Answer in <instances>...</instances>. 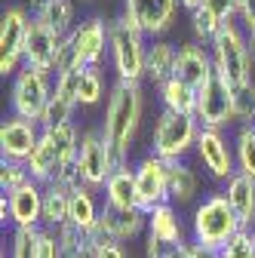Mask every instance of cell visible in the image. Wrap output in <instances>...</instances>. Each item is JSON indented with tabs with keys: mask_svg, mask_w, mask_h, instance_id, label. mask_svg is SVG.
I'll use <instances>...</instances> for the list:
<instances>
[{
	"mask_svg": "<svg viewBox=\"0 0 255 258\" xmlns=\"http://www.w3.org/2000/svg\"><path fill=\"white\" fill-rule=\"evenodd\" d=\"M203 7V0H181V10H187V13H197Z\"/></svg>",
	"mask_w": 255,
	"mask_h": 258,
	"instance_id": "cell-45",
	"label": "cell"
},
{
	"mask_svg": "<svg viewBox=\"0 0 255 258\" xmlns=\"http://www.w3.org/2000/svg\"><path fill=\"white\" fill-rule=\"evenodd\" d=\"M71 218V190L58 184H43V228L58 231Z\"/></svg>",
	"mask_w": 255,
	"mask_h": 258,
	"instance_id": "cell-28",
	"label": "cell"
},
{
	"mask_svg": "<svg viewBox=\"0 0 255 258\" xmlns=\"http://www.w3.org/2000/svg\"><path fill=\"white\" fill-rule=\"evenodd\" d=\"M237 22L243 25V31L249 34V31H255V0H240V16Z\"/></svg>",
	"mask_w": 255,
	"mask_h": 258,
	"instance_id": "cell-41",
	"label": "cell"
},
{
	"mask_svg": "<svg viewBox=\"0 0 255 258\" xmlns=\"http://www.w3.org/2000/svg\"><path fill=\"white\" fill-rule=\"evenodd\" d=\"M37 255L40 258H61V246L52 228H40V240H37Z\"/></svg>",
	"mask_w": 255,
	"mask_h": 258,
	"instance_id": "cell-40",
	"label": "cell"
},
{
	"mask_svg": "<svg viewBox=\"0 0 255 258\" xmlns=\"http://www.w3.org/2000/svg\"><path fill=\"white\" fill-rule=\"evenodd\" d=\"M221 258H255V240H252V231H240L225 249L218 252Z\"/></svg>",
	"mask_w": 255,
	"mask_h": 258,
	"instance_id": "cell-38",
	"label": "cell"
},
{
	"mask_svg": "<svg viewBox=\"0 0 255 258\" xmlns=\"http://www.w3.org/2000/svg\"><path fill=\"white\" fill-rule=\"evenodd\" d=\"M71 43L86 68H105L111 55V22H105L102 16L80 19L71 31Z\"/></svg>",
	"mask_w": 255,
	"mask_h": 258,
	"instance_id": "cell-16",
	"label": "cell"
},
{
	"mask_svg": "<svg viewBox=\"0 0 255 258\" xmlns=\"http://www.w3.org/2000/svg\"><path fill=\"white\" fill-rule=\"evenodd\" d=\"M225 25H228V22L215 19L206 7H200L197 13H190V31H194V40L203 43V46H212V40L218 37V31L225 28Z\"/></svg>",
	"mask_w": 255,
	"mask_h": 258,
	"instance_id": "cell-32",
	"label": "cell"
},
{
	"mask_svg": "<svg viewBox=\"0 0 255 258\" xmlns=\"http://www.w3.org/2000/svg\"><path fill=\"white\" fill-rule=\"evenodd\" d=\"M142 234H148V212L145 209H114V206H102L99 224L86 234L92 240V246L99 249L105 243H130L139 240Z\"/></svg>",
	"mask_w": 255,
	"mask_h": 258,
	"instance_id": "cell-10",
	"label": "cell"
},
{
	"mask_svg": "<svg viewBox=\"0 0 255 258\" xmlns=\"http://www.w3.org/2000/svg\"><path fill=\"white\" fill-rule=\"evenodd\" d=\"M166 258H178V255H175V249H172V252H169V255H166Z\"/></svg>",
	"mask_w": 255,
	"mask_h": 258,
	"instance_id": "cell-48",
	"label": "cell"
},
{
	"mask_svg": "<svg viewBox=\"0 0 255 258\" xmlns=\"http://www.w3.org/2000/svg\"><path fill=\"white\" fill-rule=\"evenodd\" d=\"M145 117V89L142 83H130V80H114L111 92L105 99V117H102V139L108 142L117 169L130 166V154H133V142L139 136V126Z\"/></svg>",
	"mask_w": 255,
	"mask_h": 258,
	"instance_id": "cell-1",
	"label": "cell"
},
{
	"mask_svg": "<svg viewBox=\"0 0 255 258\" xmlns=\"http://www.w3.org/2000/svg\"><path fill=\"white\" fill-rule=\"evenodd\" d=\"M206 258H221V255L218 252H206Z\"/></svg>",
	"mask_w": 255,
	"mask_h": 258,
	"instance_id": "cell-47",
	"label": "cell"
},
{
	"mask_svg": "<svg viewBox=\"0 0 255 258\" xmlns=\"http://www.w3.org/2000/svg\"><path fill=\"white\" fill-rule=\"evenodd\" d=\"M34 19H40L46 28H52L58 37H71V31L77 28L74 0H46V4L34 13Z\"/></svg>",
	"mask_w": 255,
	"mask_h": 258,
	"instance_id": "cell-27",
	"label": "cell"
},
{
	"mask_svg": "<svg viewBox=\"0 0 255 258\" xmlns=\"http://www.w3.org/2000/svg\"><path fill=\"white\" fill-rule=\"evenodd\" d=\"M37 240H40V228H13L7 258H40Z\"/></svg>",
	"mask_w": 255,
	"mask_h": 258,
	"instance_id": "cell-33",
	"label": "cell"
},
{
	"mask_svg": "<svg viewBox=\"0 0 255 258\" xmlns=\"http://www.w3.org/2000/svg\"><path fill=\"white\" fill-rule=\"evenodd\" d=\"M95 258H126V243H105L95 249Z\"/></svg>",
	"mask_w": 255,
	"mask_h": 258,
	"instance_id": "cell-43",
	"label": "cell"
},
{
	"mask_svg": "<svg viewBox=\"0 0 255 258\" xmlns=\"http://www.w3.org/2000/svg\"><path fill=\"white\" fill-rule=\"evenodd\" d=\"M136 194H139V209L151 212L157 206L169 203V163L160 160L157 154H145L136 163Z\"/></svg>",
	"mask_w": 255,
	"mask_h": 258,
	"instance_id": "cell-14",
	"label": "cell"
},
{
	"mask_svg": "<svg viewBox=\"0 0 255 258\" xmlns=\"http://www.w3.org/2000/svg\"><path fill=\"white\" fill-rule=\"evenodd\" d=\"M252 240H255V228H252Z\"/></svg>",
	"mask_w": 255,
	"mask_h": 258,
	"instance_id": "cell-51",
	"label": "cell"
},
{
	"mask_svg": "<svg viewBox=\"0 0 255 258\" xmlns=\"http://www.w3.org/2000/svg\"><path fill=\"white\" fill-rule=\"evenodd\" d=\"M231 95H234V120H237V126L252 123L255 120V80L231 89Z\"/></svg>",
	"mask_w": 255,
	"mask_h": 258,
	"instance_id": "cell-34",
	"label": "cell"
},
{
	"mask_svg": "<svg viewBox=\"0 0 255 258\" xmlns=\"http://www.w3.org/2000/svg\"><path fill=\"white\" fill-rule=\"evenodd\" d=\"M80 133L77 123L68 126H55V129H43V136L34 148V154L28 157V172L34 181L49 184L65 172L71 163H77V148H80Z\"/></svg>",
	"mask_w": 255,
	"mask_h": 258,
	"instance_id": "cell-3",
	"label": "cell"
},
{
	"mask_svg": "<svg viewBox=\"0 0 255 258\" xmlns=\"http://www.w3.org/2000/svg\"><path fill=\"white\" fill-rule=\"evenodd\" d=\"M203 7L221 22H237L240 16V0H203Z\"/></svg>",
	"mask_w": 255,
	"mask_h": 258,
	"instance_id": "cell-39",
	"label": "cell"
},
{
	"mask_svg": "<svg viewBox=\"0 0 255 258\" xmlns=\"http://www.w3.org/2000/svg\"><path fill=\"white\" fill-rule=\"evenodd\" d=\"M187 228H190V240L200 243L206 252H221L243 228L228 203V197L221 190H212L190 209L187 215Z\"/></svg>",
	"mask_w": 255,
	"mask_h": 258,
	"instance_id": "cell-2",
	"label": "cell"
},
{
	"mask_svg": "<svg viewBox=\"0 0 255 258\" xmlns=\"http://www.w3.org/2000/svg\"><path fill=\"white\" fill-rule=\"evenodd\" d=\"M212 52V64H215V74L225 80L231 89L255 80V64L249 55V43H246V31L240 22H228L225 28L218 31V37L209 46Z\"/></svg>",
	"mask_w": 255,
	"mask_h": 258,
	"instance_id": "cell-4",
	"label": "cell"
},
{
	"mask_svg": "<svg viewBox=\"0 0 255 258\" xmlns=\"http://www.w3.org/2000/svg\"><path fill=\"white\" fill-rule=\"evenodd\" d=\"M175 255H178V258H206V249H203L200 243H194V240H187V243H181V246L175 249Z\"/></svg>",
	"mask_w": 255,
	"mask_h": 258,
	"instance_id": "cell-44",
	"label": "cell"
},
{
	"mask_svg": "<svg viewBox=\"0 0 255 258\" xmlns=\"http://www.w3.org/2000/svg\"><path fill=\"white\" fill-rule=\"evenodd\" d=\"M221 194L228 197L237 221L243 231H252L255 228V178L237 172L228 184H221Z\"/></svg>",
	"mask_w": 255,
	"mask_h": 258,
	"instance_id": "cell-22",
	"label": "cell"
},
{
	"mask_svg": "<svg viewBox=\"0 0 255 258\" xmlns=\"http://www.w3.org/2000/svg\"><path fill=\"white\" fill-rule=\"evenodd\" d=\"M80 4H92V0H80Z\"/></svg>",
	"mask_w": 255,
	"mask_h": 258,
	"instance_id": "cell-49",
	"label": "cell"
},
{
	"mask_svg": "<svg viewBox=\"0 0 255 258\" xmlns=\"http://www.w3.org/2000/svg\"><path fill=\"white\" fill-rule=\"evenodd\" d=\"M197 120H200L203 129H225V133H228L231 126H237L231 86L221 80L218 74H212L197 89Z\"/></svg>",
	"mask_w": 255,
	"mask_h": 258,
	"instance_id": "cell-12",
	"label": "cell"
},
{
	"mask_svg": "<svg viewBox=\"0 0 255 258\" xmlns=\"http://www.w3.org/2000/svg\"><path fill=\"white\" fill-rule=\"evenodd\" d=\"M55 237H58V246H61V258H95L92 240L83 231H77L74 224H61L55 231Z\"/></svg>",
	"mask_w": 255,
	"mask_h": 258,
	"instance_id": "cell-29",
	"label": "cell"
},
{
	"mask_svg": "<svg viewBox=\"0 0 255 258\" xmlns=\"http://www.w3.org/2000/svg\"><path fill=\"white\" fill-rule=\"evenodd\" d=\"M172 249L166 246V243H160L157 237H151V234H145V258H166Z\"/></svg>",
	"mask_w": 255,
	"mask_h": 258,
	"instance_id": "cell-42",
	"label": "cell"
},
{
	"mask_svg": "<svg viewBox=\"0 0 255 258\" xmlns=\"http://www.w3.org/2000/svg\"><path fill=\"white\" fill-rule=\"evenodd\" d=\"M181 0H123V16L130 19L145 37H163L175 25Z\"/></svg>",
	"mask_w": 255,
	"mask_h": 258,
	"instance_id": "cell-15",
	"label": "cell"
},
{
	"mask_svg": "<svg viewBox=\"0 0 255 258\" xmlns=\"http://www.w3.org/2000/svg\"><path fill=\"white\" fill-rule=\"evenodd\" d=\"M49 99H52V77L49 74L22 68L13 77V86H10V111L16 117H25V120L40 123Z\"/></svg>",
	"mask_w": 255,
	"mask_h": 258,
	"instance_id": "cell-7",
	"label": "cell"
},
{
	"mask_svg": "<svg viewBox=\"0 0 255 258\" xmlns=\"http://www.w3.org/2000/svg\"><path fill=\"white\" fill-rule=\"evenodd\" d=\"M148 234L157 237L160 243H166L169 249H178L181 243L190 240V228H187V218L181 215L178 206L163 203L148 212Z\"/></svg>",
	"mask_w": 255,
	"mask_h": 258,
	"instance_id": "cell-20",
	"label": "cell"
},
{
	"mask_svg": "<svg viewBox=\"0 0 255 258\" xmlns=\"http://www.w3.org/2000/svg\"><path fill=\"white\" fill-rule=\"evenodd\" d=\"M157 99H160V108H163V111L184 114V117H197V89L187 86V83L178 80V77L166 80L160 89H157Z\"/></svg>",
	"mask_w": 255,
	"mask_h": 258,
	"instance_id": "cell-26",
	"label": "cell"
},
{
	"mask_svg": "<svg viewBox=\"0 0 255 258\" xmlns=\"http://www.w3.org/2000/svg\"><path fill=\"white\" fill-rule=\"evenodd\" d=\"M111 86L105 83V68H86L83 80H80V95H77V105L80 108H92L99 105L102 99H108Z\"/></svg>",
	"mask_w": 255,
	"mask_h": 258,
	"instance_id": "cell-30",
	"label": "cell"
},
{
	"mask_svg": "<svg viewBox=\"0 0 255 258\" xmlns=\"http://www.w3.org/2000/svg\"><path fill=\"white\" fill-rule=\"evenodd\" d=\"M40 136H43V126H40V123L10 114V117L4 120V126H0V160L28 163V157L34 154Z\"/></svg>",
	"mask_w": 255,
	"mask_h": 258,
	"instance_id": "cell-17",
	"label": "cell"
},
{
	"mask_svg": "<svg viewBox=\"0 0 255 258\" xmlns=\"http://www.w3.org/2000/svg\"><path fill=\"white\" fill-rule=\"evenodd\" d=\"M31 16L25 7H7L0 16V74L16 77L25 68V40Z\"/></svg>",
	"mask_w": 255,
	"mask_h": 258,
	"instance_id": "cell-11",
	"label": "cell"
},
{
	"mask_svg": "<svg viewBox=\"0 0 255 258\" xmlns=\"http://www.w3.org/2000/svg\"><path fill=\"white\" fill-rule=\"evenodd\" d=\"M61 40H65V37H58L52 28H46L40 19L31 16L28 40H25V68L55 77V58H58Z\"/></svg>",
	"mask_w": 255,
	"mask_h": 258,
	"instance_id": "cell-18",
	"label": "cell"
},
{
	"mask_svg": "<svg viewBox=\"0 0 255 258\" xmlns=\"http://www.w3.org/2000/svg\"><path fill=\"white\" fill-rule=\"evenodd\" d=\"M175 55H178V46L169 43L166 37L151 40L148 43V58H145V80L157 89L166 80H172L175 77Z\"/></svg>",
	"mask_w": 255,
	"mask_h": 258,
	"instance_id": "cell-23",
	"label": "cell"
},
{
	"mask_svg": "<svg viewBox=\"0 0 255 258\" xmlns=\"http://www.w3.org/2000/svg\"><path fill=\"white\" fill-rule=\"evenodd\" d=\"M95 194L99 190H92L86 184L71 190V218H68V224H74L83 234H89L95 224H99V215H102V206H105V203H99Z\"/></svg>",
	"mask_w": 255,
	"mask_h": 258,
	"instance_id": "cell-25",
	"label": "cell"
},
{
	"mask_svg": "<svg viewBox=\"0 0 255 258\" xmlns=\"http://www.w3.org/2000/svg\"><path fill=\"white\" fill-rule=\"evenodd\" d=\"M31 181V172H28V163H16V160H0V187L4 194L22 187Z\"/></svg>",
	"mask_w": 255,
	"mask_h": 258,
	"instance_id": "cell-37",
	"label": "cell"
},
{
	"mask_svg": "<svg viewBox=\"0 0 255 258\" xmlns=\"http://www.w3.org/2000/svg\"><path fill=\"white\" fill-rule=\"evenodd\" d=\"M249 126H252V129H255V120H252V123H249Z\"/></svg>",
	"mask_w": 255,
	"mask_h": 258,
	"instance_id": "cell-50",
	"label": "cell"
},
{
	"mask_svg": "<svg viewBox=\"0 0 255 258\" xmlns=\"http://www.w3.org/2000/svg\"><path fill=\"white\" fill-rule=\"evenodd\" d=\"M246 43H249V55H252V64H255V31L246 34Z\"/></svg>",
	"mask_w": 255,
	"mask_h": 258,
	"instance_id": "cell-46",
	"label": "cell"
},
{
	"mask_svg": "<svg viewBox=\"0 0 255 258\" xmlns=\"http://www.w3.org/2000/svg\"><path fill=\"white\" fill-rule=\"evenodd\" d=\"M83 71L86 68H71V71H61L52 77V92L65 102H74L77 105V95H80V80H83ZM80 108V105H77Z\"/></svg>",
	"mask_w": 255,
	"mask_h": 258,
	"instance_id": "cell-36",
	"label": "cell"
},
{
	"mask_svg": "<svg viewBox=\"0 0 255 258\" xmlns=\"http://www.w3.org/2000/svg\"><path fill=\"white\" fill-rule=\"evenodd\" d=\"M145 58H148L145 34L123 13L117 19H111V55H108V61H111L117 80L142 83L145 80Z\"/></svg>",
	"mask_w": 255,
	"mask_h": 258,
	"instance_id": "cell-5",
	"label": "cell"
},
{
	"mask_svg": "<svg viewBox=\"0 0 255 258\" xmlns=\"http://www.w3.org/2000/svg\"><path fill=\"white\" fill-rule=\"evenodd\" d=\"M234 154H237V172L255 178V129L249 123L237 126V133H234Z\"/></svg>",
	"mask_w": 255,
	"mask_h": 258,
	"instance_id": "cell-31",
	"label": "cell"
},
{
	"mask_svg": "<svg viewBox=\"0 0 255 258\" xmlns=\"http://www.w3.org/2000/svg\"><path fill=\"white\" fill-rule=\"evenodd\" d=\"M200 172L187 163V160H175V163H169V203L184 209L190 206L194 209L203 197H200Z\"/></svg>",
	"mask_w": 255,
	"mask_h": 258,
	"instance_id": "cell-21",
	"label": "cell"
},
{
	"mask_svg": "<svg viewBox=\"0 0 255 258\" xmlns=\"http://www.w3.org/2000/svg\"><path fill=\"white\" fill-rule=\"evenodd\" d=\"M212 74H215V64H212L209 46H203V43H197V40L178 46V55H175V77H178V80H184L187 86L200 89Z\"/></svg>",
	"mask_w": 255,
	"mask_h": 258,
	"instance_id": "cell-19",
	"label": "cell"
},
{
	"mask_svg": "<svg viewBox=\"0 0 255 258\" xmlns=\"http://www.w3.org/2000/svg\"><path fill=\"white\" fill-rule=\"evenodd\" d=\"M0 218L10 228H43V184L31 178L28 184L4 194Z\"/></svg>",
	"mask_w": 255,
	"mask_h": 258,
	"instance_id": "cell-13",
	"label": "cell"
},
{
	"mask_svg": "<svg viewBox=\"0 0 255 258\" xmlns=\"http://www.w3.org/2000/svg\"><path fill=\"white\" fill-rule=\"evenodd\" d=\"M200 166L206 169V175L218 184H228L237 175V154H234V139H228L225 129H203L197 136V148H194Z\"/></svg>",
	"mask_w": 255,
	"mask_h": 258,
	"instance_id": "cell-9",
	"label": "cell"
},
{
	"mask_svg": "<svg viewBox=\"0 0 255 258\" xmlns=\"http://www.w3.org/2000/svg\"><path fill=\"white\" fill-rule=\"evenodd\" d=\"M74 111H77L74 102H65V99H58V95L52 92V99H49V105H46V111H43V117H40V126H43V129L68 126V123H74Z\"/></svg>",
	"mask_w": 255,
	"mask_h": 258,
	"instance_id": "cell-35",
	"label": "cell"
},
{
	"mask_svg": "<svg viewBox=\"0 0 255 258\" xmlns=\"http://www.w3.org/2000/svg\"><path fill=\"white\" fill-rule=\"evenodd\" d=\"M197 136H200V120L197 117H184V114H172V111H160L151 133V154H157L166 163L175 160H187V154L197 148Z\"/></svg>",
	"mask_w": 255,
	"mask_h": 258,
	"instance_id": "cell-6",
	"label": "cell"
},
{
	"mask_svg": "<svg viewBox=\"0 0 255 258\" xmlns=\"http://www.w3.org/2000/svg\"><path fill=\"white\" fill-rule=\"evenodd\" d=\"M77 169H80V181L86 187L99 190V194L105 190V181L117 169V160H114L108 142L102 139V129H83V133H80Z\"/></svg>",
	"mask_w": 255,
	"mask_h": 258,
	"instance_id": "cell-8",
	"label": "cell"
},
{
	"mask_svg": "<svg viewBox=\"0 0 255 258\" xmlns=\"http://www.w3.org/2000/svg\"><path fill=\"white\" fill-rule=\"evenodd\" d=\"M105 203L114 209H139V194H136V169L120 166L111 172V178L105 181Z\"/></svg>",
	"mask_w": 255,
	"mask_h": 258,
	"instance_id": "cell-24",
	"label": "cell"
}]
</instances>
